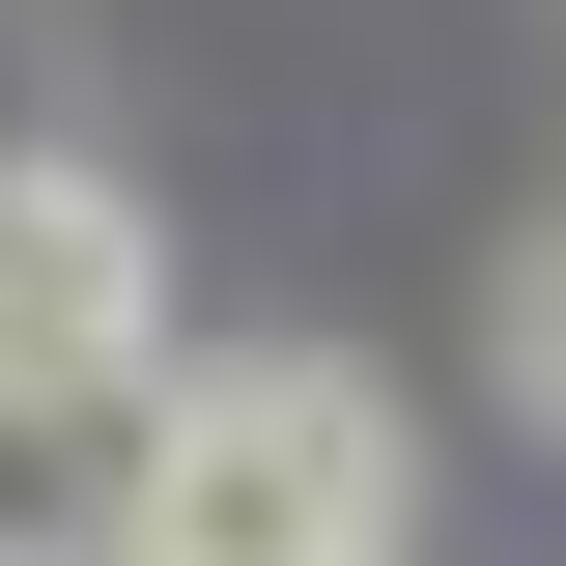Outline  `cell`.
Returning a JSON list of instances; mask_svg holds the SVG:
<instances>
[{"mask_svg": "<svg viewBox=\"0 0 566 566\" xmlns=\"http://www.w3.org/2000/svg\"><path fill=\"white\" fill-rule=\"evenodd\" d=\"M142 312H170V255H142L114 170H0V397H142Z\"/></svg>", "mask_w": 566, "mask_h": 566, "instance_id": "7a4b0ae2", "label": "cell"}, {"mask_svg": "<svg viewBox=\"0 0 566 566\" xmlns=\"http://www.w3.org/2000/svg\"><path fill=\"white\" fill-rule=\"evenodd\" d=\"M142 510V397H0V566H57Z\"/></svg>", "mask_w": 566, "mask_h": 566, "instance_id": "3957f363", "label": "cell"}, {"mask_svg": "<svg viewBox=\"0 0 566 566\" xmlns=\"http://www.w3.org/2000/svg\"><path fill=\"white\" fill-rule=\"evenodd\" d=\"M57 566H170V538H142V510H114V538H57Z\"/></svg>", "mask_w": 566, "mask_h": 566, "instance_id": "5b68a950", "label": "cell"}, {"mask_svg": "<svg viewBox=\"0 0 566 566\" xmlns=\"http://www.w3.org/2000/svg\"><path fill=\"white\" fill-rule=\"evenodd\" d=\"M142 538L170 566H397V397L340 340H255L199 397H142Z\"/></svg>", "mask_w": 566, "mask_h": 566, "instance_id": "6da1fadb", "label": "cell"}, {"mask_svg": "<svg viewBox=\"0 0 566 566\" xmlns=\"http://www.w3.org/2000/svg\"><path fill=\"white\" fill-rule=\"evenodd\" d=\"M510 397L566 424V227H538V255H510Z\"/></svg>", "mask_w": 566, "mask_h": 566, "instance_id": "277c9868", "label": "cell"}]
</instances>
